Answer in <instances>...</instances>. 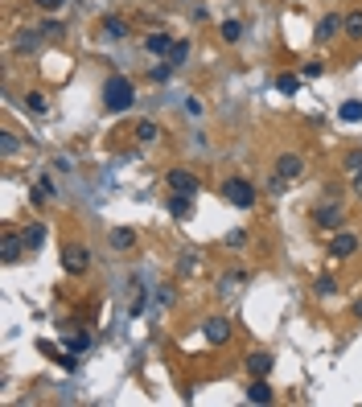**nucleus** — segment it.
<instances>
[{
  "mask_svg": "<svg viewBox=\"0 0 362 407\" xmlns=\"http://www.w3.org/2000/svg\"><path fill=\"white\" fill-rule=\"evenodd\" d=\"M223 198L235 210H251V206H255V185L243 181V177H230V181H223Z\"/></svg>",
  "mask_w": 362,
  "mask_h": 407,
  "instance_id": "2",
  "label": "nucleus"
},
{
  "mask_svg": "<svg viewBox=\"0 0 362 407\" xmlns=\"http://www.w3.org/2000/svg\"><path fill=\"white\" fill-rule=\"evenodd\" d=\"M66 0H38V8H45V13H54V8H62Z\"/></svg>",
  "mask_w": 362,
  "mask_h": 407,
  "instance_id": "32",
  "label": "nucleus"
},
{
  "mask_svg": "<svg viewBox=\"0 0 362 407\" xmlns=\"http://www.w3.org/2000/svg\"><path fill=\"white\" fill-rule=\"evenodd\" d=\"M189 58V42H173V49H169V66H181Z\"/></svg>",
  "mask_w": 362,
  "mask_h": 407,
  "instance_id": "22",
  "label": "nucleus"
},
{
  "mask_svg": "<svg viewBox=\"0 0 362 407\" xmlns=\"http://www.w3.org/2000/svg\"><path fill=\"white\" fill-rule=\"evenodd\" d=\"M354 317H359V321H362V301H359V305H354Z\"/></svg>",
  "mask_w": 362,
  "mask_h": 407,
  "instance_id": "34",
  "label": "nucleus"
},
{
  "mask_svg": "<svg viewBox=\"0 0 362 407\" xmlns=\"http://www.w3.org/2000/svg\"><path fill=\"white\" fill-rule=\"evenodd\" d=\"M317 226H338L342 223V206H317Z\"/></svg>",
  "mask_w": 362,
  "mask_h": 407,
  "instance_id": "14",
  "label": "nucleus"
},
{
  "mask_svg": "<svg viewBox=\"0 0 362 407\" xmlns=\"http://www.w3.org/2000/svg\"><path fill=\"white\" fill-rule=\"evenodd\" d=\"M301 79H321V62H305V70H301Z\"/></svg>",
  "mask_w": 362,
  "mask_h": 407,
  "instance_id": "29",
  "label": "nucleus"
},
{
  "mask_svg": "<svg viewBox=\"0 0 362 407\" xmlns=\"http://www.w3.org/2000/svg\"><path fill=\"white\" fill-rule=\"evenodd\" d=\"M276 173H280V177H288V181H297L301 173H305V161H301L297 152H284V157L276 161Z\"/></svg>",
  "mask_w": 362,
  "mask_h": 407,
  "instance_id": "8",
  "label": "nucleus"
},
{
  "mask_svg": "<svg viewBox=\"0 0 362 407\" xmlns=\"http://www.w3.org/2000/svg\"><path fill=\"white\" fill-rule=\"evenodd\" d=\"M136 140H140V144H152V140H157V124H148V120L136 124Z\"/></svg>",
  "mask_w": 362,
  "mask_h": 407,
  "instance_id": "23",
  "label": "nucleus"
},
{
  "mask_svg": "<svg viewBox=\"0 0 362 407\" xmlns=\"http://www.w3.org/2000/svg\"><path fill=\"white\" fill-rule=\"evenodd\" d=\"M342 169L354 177V173H362V152H346V161H342Z\"/></svg>",
  "mask_w": 362,
  "mask_h": 407,
  "instance_id": "25",
  "label": "nucleus"
},
{
  "mask_svg": "<svg viewBox=\"0 0 362 407\" xmlns=\"http://www.w3.org/2000/svg\"><path fill=\"white\" fill-rule=\"evenodd\" d=\"M111 247H116V251L136 247V230H132V226H116V230H111Z\"/></svg>",
  "mask_w": 362,
  "mask_h": 407,
  "instance_id": "12",
  "label": "nucleus"
},
{
  "mask_svg": "<svg viewBox=\"0 0 362 407\" xmlns=\"http://www.w3.org/2000/svg\"><path fill=\"white\" fill-rule=\"evenodd\" d=\"M103 33H107L111 42H120V38L128 33V25H124V17H107V21H103Z\"/></svg>",
  "mask_w": 362,
  "mask_h": 407,
  "instance_id": "18",
  "label": "nucleus"
},
{
  "mask_svg": "<svg viewBox=\"0 0 362 407\" xmlns=\"http://www.w3.org/2000/svg\"><path fill=\"white\" fill-rule=\"evenodd\" d=\"M17 148H21V144H17V136H13V132H0V157H13Z\"/></svg>",
  "mask_w": 362,
  "mask_h": 407,
  "instance_id": "24",
  "label": "nucleus"
},
{
  "mask_svg": "<svg viewBox=\"0 0 362 407\" xmlns=\"http://www.w3.org/2000/svg\"><path fill=\"white\" fill-rule=\"evenodd\" d=\"M90 264V251L83 243H70V247H62V268L70 271V276H83Z\"/></svg>",
  "mask_w": 362,
  "mask_h": 407,
  "instance_id": "3",
  "label": "nucleus"
},
{
  "mask_svg": "<svg viewBox=\"0 0 362 407\" xmlns=\"http://www.w3.org/2000/svg\"><path fill=\"white\" fill-rule=\"evenodd\" d=\"M272 354H264V350H255V354H247V370H251V378H268L272 374Z\"/></svg>",
  "mask_w": 362,
  "mask_h": 407,
  "instance_id": "9",
  "label": "nucleus"
},
{
  "mask_svg": "<svg viewBox=\"0 0 362 407\" xmlns=\"http://www.w3.org/2000/svg\"><path fill=\"white\" fill-rule=\"evenodd\" d=\"M247 404H272L268 378H251V387H247Z\"/></svg>",
  "mask_w": 362,
  "mask_h": 407,
  "instance_id": "11",
  "label": "nucleus"
},
{
  "mask_svg": "<svg viewBox=\"0 0 362 407\" xmlns=\"http://www.w3.org/2000/svg\"><path fill=\"white\" fill-rule=\"evenodd\" d=\"M144 49H148V54H161V58H169V49H173V38H169L165 29H161V33H148V38H144Z\"/></svg>",
  "mask_w": 362,
  "mask_h": 407,
  "instance_id": "10",
  "label": "nucleus"
},
{
  "mask_svg": "<svg viewBox=\"0 0 362 407\" xmlns=\"http://www.w3.org/2000/svg\"><path fill=\"white\" fill-rule=\"evenodd\" d=\"M338 29H342V17H325V21H321V25H317V42H329V38H333V33H338Z\"/></svg>",
  "mask_w": 362,
  "mask_h": 407,
  "instance_id": "17",
  "label": "nucleus"
},
{
  "mask_svg": "<svg viewBox=\"0 0 362 407\" xmlns=\"http://www.w3.org/2000/svg\"><path fill=\"white\" fill-rule=\"evenodd\" d=\"M132 103H136L132 79H124V74H111V79L103 83V107H107V111H128Z\"/></svg>",
  "mask_w": 362,
  "mask_h": 407,
  "instance_id": "1",
  "label": "nucleus"
},
{
  "mask_svg": "<svg viewBox=\"0 0 362 407\" xmlns=\"http://www.w3.org/2000/svg\"><path fill=\"white\" fill-rule=\"evenodd\" d=\"M202 333H206V342H210V346H223L226 337H230V321H226V317H210Z\"/></svg>",
  "mask_w": 362,
  "mask_h": 407,
  "instance_id": "6",
  "label": "nucleus"
},
{
  "mask_svg": "<svg viewBox=\"0 0 362 407\" xmlns=\"http://www.w3.org/2000/svg\"><path fill=\"white\" fill-rule=\"evenodd\" d=\"M198 268V251H189V255H181V264H178V271L181 276H189V271Z\"/></svg>",
  "mask_w": 362,
  "mask_h": 407,
  "instance_id": "27",
  "label": "nucleus"
},
{
  "mask_svg": "<svg viewBox=\"0 0 362 407\" xmlns=\"http://www.w3.org/2000/svg\"><path fill=\"white\" fill-rule=\"evenodd\" d=\"M189 210H194V193H173V198H169V214H173V218H185Z\"/></svg>",
  "mask_w": 362,
  "mask_h": 407,
  "instance_id": "13",
  "label": "nucleus"
},
{
  "mask_svg": "<svg viewBox=\"0 0 362 407\" xmlns=\"http://www.w3.org/2000/svg\"><path fill=\"white\" fill-rule=\"evenodd\" d=\"M25 251H29V247H25V239H21V234H13V230H4V234H0V260H4L8 268H13V264H21V255H25Z\"/></svg>",
  "mask_w": 362,
  "mask_h": 407,
  "instance_id": "4",
  "label": "nucleus"
},
{
  "mask_svg": "<svg viewBox=\"0 0 362 407\" xmlns=\"http://www.w3.org/2000/svg\"><path fill=\"white\" fill-rule=\"evenodd\" d=\"M342 33L354 38V42H362V13H350V17L342 21Z\"/></svg>",
  "mask_w": 362,
  "mask_h": 407,
  "instance_id": "19",
  "label": "nucleus"
},
{
  "mask_svg": "<svg viewBox=\"0 0 362 407\" xmlns=\"http://www.w3.org/2000/svg\"><path fill=\"white\" fill-rule=\"evenodd\" d=\"M87 333H74V337H70V342H66V346H70V350H87Z\"/></svg>",
  "mask_w": 362,
  "mask_h": 407,
  "instance_id": "30",
  "label": "nucleus"
},
{
  "mask_svg": "<svg viewBox=\"0 0 362 407\" xmlns=\"http://www.w3.org/2000/svg\"><path fill=\"white\" fill-rule=\"evenodd\" d=\"M148 74H152V83H165V79H169V66H152Z\"/></svg>",
  "mask_w": 362,
  "mask_h": 407,
  "instance_id": "31",
  "label": "nucleus"
},
{
  "mask_svg": "<svg viewBox=\"0 0 362 407\" xmlns=\"http://www.w3.org/2000/svg\"><path fill=\"white\" fill-rule=\"evenodd\" d=\"M354 251H359V234H333L329 239V255L333 260H350Z\"/></svg>",
  "mask_w": 362,
  "mask_h": 407,
  "instance_id": "5",
  "label": "nucleus"
},
{
  "mask_svg": "<svg viewBox=\"0 0 362 407\" xmlns=\"http://www.w3.org/2000/svg\"><path fill=\"white\" fill-rule=\"evenodd\" d=\"M338 115H342L346 124H359L362 120V99H346V103L338 107Z\"/></svg>",
  "mask_w": 362,
  "mask_h": 407,
  "instance_id": "15",
  "label": "nucleus"
},
{
  "mask_svg": "<svg viewBox=\"0 0 362 407\" xmlns=\"http://www.w3.org/2000/svg\"><path fill=\"white\" fill-rule=\"evenodd\" d=\"M21 239H25V247H29V251H42V243H45V226H42V223H33L29 230H25V234H21Z\"/></svg>",
  "mask_w": 362,
  "mask_h": 407,
  "instance_id": "16",
  "label": "nucleus"
},
{
  "mask_svg": "<svg viewBox=\"0 0 362 407\" xmlns=\"http://www.w3.org/2000/svg\"><path fill=\"white\" fill-rule=\"evenodd\" d=\"M49 193H54V181H49V177H42V181H38V193H33V198H38V202H45Z\"/></svg>",
  "mask_w": 362,
  "mask_h": 407,
  "instance_id": "28",
  "label": "nucleus"
},
{
  "mask_svg": "<svg viewBox=\"0 0 362 407\" xmlns=\"http://www.w3.org/2000/svg\"><path fill=\"white\" fill-rule=\"evenodd\" d=\"M354 193L362 198V173H354Z\"/></svg>",
  "mask_w": 362,
  "mask_h": 407,
  "instance_id": "33",
  "label": "nucleus"
},
{
  "mask_svg": "<svg viewBox=\"0 0 362 407\" xmlns=\"http://www.w3.org/2000/svg\"><path fill=\"white\" fill-rule=\"evenodd\" d=\"M219 33H223V42H239V38H243V25H239V21H223V29H219Z\"/></svg>",
  "mask_w": 362,
  "mask_h": 407,
  "instance_id": "21",
  "label": "nucleus"
},
{
  "mask_svg": "<svg viewBox=\"0 0 362 407\" xmlns=\"http://www.w3.org/2000/svg\"><path fill=\"white\" fill-rule=\"evenodd\" d=\"M333 292H338V280L333 276H321L317 280V296H333Z\"/></svg>",
  "mask_w": 362,
  "mask_h": 407,
  "instance_id": "26",
  "label": "nucleus"
},
{
  "mask_svg": "<svg viewBox=\"0 0 362 407\" xmlns=\"http://www.w3.org/2000/svg\"><path fill=\"white\" fill-rule=\"evenodd\" d=\"M276 90H280V95H297V90H301V74H280V79H276Z\"/></svg>",
  "mask_w": 362,
  "mask_h": 407,
  "instance_id": "20",
  "label": "nucleus"
},
{
  "mask_svg": "<svg viewBox=\"0 0 362 407\" xmlns=\"http://www.w3.org/2000/svg\"><path fill=\"white\" fill-rule=\"evenodd\" d=\"M165 181H169V189H173V193H198V177H194L189 169H173Z\"/></svg>",
  "mask_w": 362,
  "mask_h": 407,
  "instance_id": "7",
  "label": "nucleus"
}]
</instances>
